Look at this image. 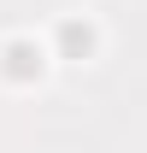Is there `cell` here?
<instances>
[{
  "label": "cell",
  "instance_id": "obj_1",
  "mask_svg": "<svg viewBox=\"0 0 147 153\" xmlns=\"http://www.w3.org/2000/svg\"><path fill=\"white\" fill-rule=\"evenodd\" d=\"M41 65H47V59H41V47H36V41H24V36L0 47V76H6V82H36Z\"/></svg>",
  "mask_w": 147,
  "mask_h": 153
},
{
  "label": "cell",
  "instance_id": "obj_2",
  "mask_svg": "<svg viewBox=\"0 0 147 153\" xmlns=\"http://www.w3.org/2000/svg\"><path fill=\"white\" fill-rule=\"evenodd\" d=\"M53 47H59L65 59H88V53H94V24H88V18H76V12H71V18H59Z\"/></svg>",
  "mask_w": 147,
  "mask_h": 153
}]
</instances>
